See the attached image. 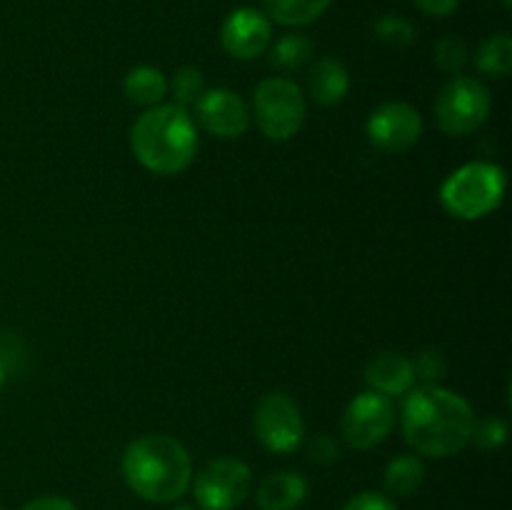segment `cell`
Listing matches in <instances>:
<instances>
[{"label": "cell", "mask_w": 512, "mask_h": 510, "mask_svg": "<svg viewBox=\"0 0 512 510\" xmlns=\"http://www.w3.org/2000/svg\"><path fill=\"white\" fill-rule=\"evenodd\" d=\"M475 415L463 395L440 385L410 390L403 405V435L413 450L430 458H448L470 443Z\"/></svg>", "instance_id": "1"}, {"label": "cell", "mask_w": 512, "mask_h": 510, "mask_svg": "<svg viewBox=\"0 0 512 510\" xmlns=\"http://www.w3.org/2000/svg\"><path fill=\"white\" fill-rule=\"evenodd\" d=\"M135 160L155 175L183 173L198 153V125L180 105L148 108L130 128Z\"/></svg>", "instance_id": "2"}, {"label": "cell", "mask_w": 512, "mask_h": 510, "mask_svg": "<svg viewBox=\"0 0 512 510\" xmlns=\"http://www.w3.org/2000/svg\"><path fill=\"white\" fill-rule=\"evenodd\" d=\"M123 475L130 490L148 503H173L193 483V460L170 435H143L125 448Z\"/></svg>", "instance_id": "3"}, {"label": "cell", "mask_w": 512, "mask_h": 510, "mask_svg": "<svg viewBox=\"0 0 512 510\" xmlns=\"http://www.w3.org/2000/svg\"><path fill=\"white\" fill-rule=\"evenodd\" d=\"M505 173L493 163H468L440 185V203L453 218L478 220L500 208Z\"/></svg>", "instance_id": "4"}, {"label": "cell", "mask_w": 512, "mask_h": 510, "mask_svg": "<svg viewBox=\"0 0 512 510\" xmlns=\"http://www.w3.org/2000/svg\"><path fill=\"white\" fill-rule=\"evenodd\" d=\"M253 113L260 133L270 140H290L305 123V95L290 78H265L255 88Z\"/></svg>", "instance_id": "5"}, {"label": "cell", "mask_w": 512, "mask_h": 510, "mask_svg": "<svg viewBox=\"0 0 512 510\" xmlns=\"http://www.w3.org/2000/svg\"><path fill=\"white\" fill-rule=\"evenodd\" d=\"M490 93L478 78L455 75L435 98V120L448 135H468L490 115Z\"/></svg>", "instance_id": "6"}, {"label": "cell", "mask_w": 512, "mask_h": 510, "mask_svg": "<svg viewBox=\"0 0 512 510\" xmlns=\"http://www.w3.org/2000/svg\"><path fill=\"white\" fill-rule=\"evenodd\" d=\"M253 475L238 458H215L195 475L193 495L200 510H235L250 495Z\"/></svg>", "instance_id": "7"}, {"label": "cell", "mask_w": 512, "mask_h": 510, "mask_svg": "<svg viewBox=\"0 0 512 510\" xmlns=\"http://www.w3.org/2000/svg\"><path fill=\"white\" fill-rule=\"evenodd\" d=\"M253 428L260 445L270 453H293L300 448L305 435L303 415L298 403L285 393H265L255 405Z\"/></svg>", "instance_id": "8"}, {"label": "cell", "mask_w": 512, "mask_h": 510, "mask_svg": "<svg viewBox=\"0 0 512 510\" xmlns=\"http://www.w3.org/2000/svg\"><path fill=\"white\" fill-rule=\"evenodd\" d=\"M393 423V400L375 393V390H368V393H360L358 398L348 403L343 420H340V433L353 450H370L388 438Z\"/></svg>", "instance_id": "9"}, {"label": "cell", "mask_w": 512, "mask_h": 510, "mask_svg": "<svg viewBox=\"0 0 512 510\" xmlns=\"http://www.w3.org/2000/svg\"><path fill=\"white\" fill-rule=\"evenodd\" d=\"M370 143L378 145L385 153H405L413 148L423 135V118L408 103H385L370 113L368 125Z\"/></svg>", "instance_id": "10"}, {"label": "cell", "mask_w": 512, "mask_h": 510, "mask_svg": "<svg viewBox=\"0 0 512 510\" xmlns=\"http://www.w3.org/2000/svg\"><path fill=\"white\" fill-rule=\"evenodd\" d=\"M273 43L270 18L258 8H238L220 28V45L235 60H253Z\"/></svg>", "instance_id": "11"}, {"label": "cell", "mask_w": 512, "mask_h": 510, "mask_svg": "<svg viewBox=\"0 0 512 510\" xmlns=\"http://www.w3.org/2000/svg\"><path fill=\"white\" fill-rule=\"evenodd\" d=\"M195 120L203 125L208 133L218 135L223 140H235L248 130L250 110L248 103L240 98L235 90L213 88L200 95L193 105Z\"/></svg>", "instance_id": "12"}, {"label": "cell", "mask_w": 512, "mask_h": 510, "mask_svg": "<svg viewBox=\"0 0 512 510\" xmlns=\"http://www.w3.org/2000/svg\"><path fill=\"white\" fill-rule=\"evenodd\" d=\"M365 380H368L370 390L385 395V398L408 395L415 385L413 363L403 353H380L365 368Z\"/></svg>", "instance_id": "13"}, {"label": "cell", "mask_w": 512, "mask_h": 510, "mask_svg": "<svg viewBox=\"0 0 512 510\" xmlns=\"http://www.w3.org/2000/svg\"><path fill=\"white\" fill-rule=\"evenodd\" d=\"M305 85H308V95L315 103L325 105V108L338 105L350 88L348 68L338 58H320L308 70Z\"/></svg>", "instance_id": "14"}, {"label": "cell", "mask_w": 512, "mask_h": 510, "mask_svg": "<svg viewBox=\"0 0 512 510\" xmlns=\"http://www.w3.org/2000/svg\"><path fill=\"white\" fill-rule=\"evenodd\" d=\"M305 495H308V483L303 475L280 470L258 485L255 500L260 510H295L303 505Z\"/></svg>", "instance_id": "15"}, {"label": "cell", "mask_w": 512, "mask_h": 510, "mask_svg": "<svg viewBox=\"0 0 512 510\" xmlns=\"http://www.w3.org/2000/svg\"><path fill=\"white\" fill-rule=\"evenodd\" d=\"M125 95L140 108H155L168 95V78L153 65H138L125 75Z\"/></svg>", "instance_id": "16"}, {"label": "cell", "mask_w": 512, "mask_h": 510, "mask_svg": "<svg viewBox=\"0 0 512 510\" xmlns=\"http://www.w3.org/2000/svg\"><path fill=\"white\" fill-rule=\"evenodd\" d=\"M423 478L425 468L418 455H398L385 468V493L395 495V498H408L423 485Z\"/></svg>", "instance_id": "17"}, {"label": "cell", "mask_w": 512, "mask_h": 510, "mask_svg": "<svg viewBox=\"0 0 512 510\" xmlns=\"http://www.w3.org/2000/svg\"><path fill=\"white\" fill-rule=\"evenodd\" d=\"M333 0H263V13L280 25H308L328 10Z\"/></svg>", "instance_id": "18"}, {"label": "cell", "mask_w": 512, "mask_h": 510, "mask_svg": "<svg viewBox=\"0 0 512 510\" xmlns=\"http://www.w3.org/2000/svg\"><path fill=\"white\" fill-rule=\"evenodd\" d=\"M313 58V40L305 33H288L270 48V65L285 73L305 68Z\"/></svg>", "instance_id": "19"}, {"label": "cell", "mask_w": 512, "mask_h": 510, "mask_svg": "<svg viewBox=\"0 0 512 510\" xmlns=\"http://www.w3.org/2000/svg\"><path fill=\"white\" fill-rule=\"evenodd\" d=\"M478 68L483 73L493 75V78H503L512 68V38L508 33L490 35L483 45L478 48V58H475Z\"/></svg>", "instance_id": "20"}, {"label": "cell", "mask_w": 512, "mask_h": 510, "mask_svg": "<svg viewBox=\"0 0 512 510\" xmlns=\"http://www.w3.org/2000/svg\"><path fill=\"white\" fill-rule=\"evenodd\" d=\"M168 90L173 95V103L180 108L190 110L200 100V95L205 93V78L200 73V68L195 65H183L173 73V78L168 80Z\"/></svg>", "instance_id": "21"}, {"label": "cell", "mask_w": 512, "mask_h": 510, "mask_svg": "<svg viewBox=\"0 0 512 510\" xmlns=\"http://www.w3.org/2000/svg\"><path fill=\"white\" fill-rule=\"evenodd\" d=\"M435 63H438L443 73L453 75V78L463 73L465 65H468V45H465V40L455 38V35L438 40V45H435Z\"/></svg>", "instance_id": "22"}, {"label": "cell", "mask_w": 512, "mask_h": 510, "mask_svg": "<svg viewBox=\"0 0 512 510\" xmlns=\"http://www.w3.org/2000/svg\"><path fill=\"white\" fill-rule=\"evenodd\" d=\"M410 363H413L415 380H420L423 385H438L445 378V373H448V363H445L443 353L433 348L420 350Z\"/></svg>", "instance_id": "23"}, {"label": "cell", "mask_w": 512, "mask_h": 510, "mask_svg": "<svg viewBox=\"0 0 512 510\" xmlns=\"http://www.w3.org/2000/svg\"><path fill=\"white\" fill-rule=\"evenodd\" d=\"M375 35L378 40L388 45H398V48H405L415 40V28L405 18H398V15H385L375 23Z\"/></svg>", "instance_id": "24"}, {"label": "cell", "mask_w": 512, "mask_h": 510, "mask_svg": "<svg viewBox=\"0 0 512 510\" xmlns=\"http://www.w3.org/2000/svg\"><path fill=\"white\" fill-rule=\"evenodd\" d=\"M508 440V423L500 418H485L473 425L470 443H475L483 450H498Z\"/></svg>", "instance_id": "25"}, {"label": "cell", "mask_w": 512, "mask_h": 510, "mask_svg": "<svg viewBox=\"0 0 512 510\" xmlns=\"http://www.w3.org/2000/svg\"><path fill=\"white\" fill-rule=\"evenodd\" d=\"M308 455H310V460H313V463L333 465L335 460L340 458L338 440H335L333 435H325V433L315 435V438L308 443Z\"/></svg>", "instance_id": "26"}, {"label": "cell", "mask_w": 512, "mask_h": 510, "mask_svg": "<svg viewBox=\"0 0 512 510\" xmlns=\"http://www.w3.org/2000/svg\"><path fill=\"white\" fill-rule=\"evenodd\" d=\"M343 510H398V508H395V503L388 498V495L368 490V493H358L355 498H350L348 503L343 505Z\"/></svg>", "instance_id": "27"}, {"label": "cell", "mask_w": 512, "mask_h": 510, "mask_svg": "<svg viewBox=\"0 0 512 510\" xmlns=\"http://www.w3.org/2000/svg\"><path fill=\"white\" fill-rule=\"evenodd\" d=\"M20 510H78L73 505V500L60 498V495H43V498H35L30 503H25Z\"/></svg>", "instance_id": "28"}, {"label": "cell", "mask_w": 512, "mask_h": 510, "mask_svg": "<svg viewBox=\"0 0 512 510\" xmlns=\"http://www.w3.org/2000/svg\"><path fill=\"white\" fill-rule=\"evenodd\" d=\"M418 5V10H423L425 15H433V18H445V15L455 13L460 5V0H413Z\"/></svg>", "instance_id": "29"}, {"label": "cell", "mask_w": 512, "mask_h": 510, "mask_svg": "<svg viewBox=\"0 0 512 510\" xmlns=\"http://www.w3.org/2000/svg\"><path fill=\"white\" fill-rule=\"evenodd\" d=\"M3 383H5V363L0 360V388H3Z\"/></svg>", "instance_id": "30"}, {"label": "cell", "mask_w": 512, "mask_h": 510, "mask_svg": "<svg viewBox=\"0 0 512 510\" xmlns=\"http://www.w3.org/2000/svg\"><path fill=\"white\" fill-rule=\"evenodd\" d=\"M173 510H195L193 505H178V508H173Z\"/></svg>", "instance_id": "31"}, {"label": "cell", "mask_w": 512, "mask_h": 510, "mask_svg": "<svg viewBox=\"0 0 512 510\" xmlns=\"http://www.w3.org/2000/svg\"><path fill=\"white\" fill-rule=\"evenodd\" d=\"M503 5H505V8H510V5H512V0H503Z\"/></svg>", "instance_id": "32"}, {"label": "cell", "mask_w": 512, "mask_h": 510, "mask_svg": "<svg viewBox=\"0 0 512 510\" xmlns=\"http://www.w3.org/2000/svg\"><path fill=\"white\" fill-rule=\"evenodd\" d=\"M0 510H3V505H0Z\"/></svg>", "instance_id": "33"}]
</instances>
